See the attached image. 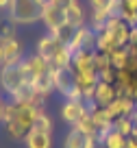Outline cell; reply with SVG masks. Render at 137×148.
I'll list each match as a JSON object with an SVG mask.
<instances>
[{
  "mask_svg": "<svg viewBox=\"0 0 137 148\" xmlns=\"http://www.w3.org/2000/svg\"><path fill=\"white\" fill-rule=\"evenodd\" d=\"M76 129L83 131L85 135H89V137H96V139H98V129H96V124H94V120H91V113H87V116L78 122ZM98 142H100V139H98Z\"/></svg>",
  "mask_w": 137,
  "mask_h": 148,
  "instance_id": "obj_20",
  "label": "cell"
},
{
  "mask_svg": "<svg viewBox=\"0 0 137 148\" xmlns=\"http://www.w3.org/2000/svg\"><path fill=\"white\" fill-rule=\"evenodd\" d=\"M118 15L131 26H137V0H118Z\"/></svg>",
  "mask_w": 137,
  "mask_h": 148,
  "instance_id": "obj_14",
  "label": "cell"
},
{
  "mask_svg": "<svg viewBox=\"0 0 137 148\" xmlns=\"http://www.w3.org/2000/svg\"><path fill=\"white\" fill-rule=\"evenodd\" d=\"M91 139L94 137H89V135H85L83 131H78L76 126H72V131H70V133L65 135V139H63V148H89Z\"/></svg>",
  "mask_w": 137,
  "mask_h": 148,
  "instance_id": "obj_13",
  "label": "cell"
},
{
  "mask_svg": "<svg viewBox=\"0 0 137 148\" xmlns=\"http://www.w3.org/2000/svg\"><path fill=\"white\" fill-rule=\"evenodd\" d=\"M24 68H26V72H28V76H31V83L35 79H41V76H46V74H50L52 72V65L48 63V61L44 59L41 55H28V57H24Z\"/></svg>",
  "mask_w": 137,
  "mask_h": 148,
  "instance_id": "obj_7",
  "label": "cell"
},
{
  "mask_svg": "<svg viewBox=\"0 0 137 148\" xmlns=\"http://www.w3.org/2000/svg\"><path fill=\"white\" fill-rule=\"evenodd\" d=\"M33 131H41V133H52V120H50V116H48L46 111H41L39 116H37L35 124H33Z\"/></svg>",
  "mask_w": 137,
  "mask_h": 148,
  "instance_id": "obj_21",
  "label": "cell"
},
{
  "mask_svg": "<svg viewBox=\"0 0 137 148\" xmlns=\"http://www.w3.org/2000/svg\"><path fill=\"white\" fill-rule=\"evenodd\" d=\"M87 113H89V105L85 100H65L61 107V118L72 126H76Z\"/></svg>",
  "mask_w": 137,
  "mask_h": 148,
  "instance_id": "obj_5",
  "label": "cell"
},
{
  "mask_svg": "<svg viewBox=\"0 0 137 148\" xmlns=\"http://www.w3.org/2000/svg\"><path fill=\"white\" fill-rule=\"evenodd\" d=\"M126 148H137V139H135V137H128V142H126Z\"/></svg>",
  "mask_w": 137,
  "mask_h": 148,
  "instance_id": "obj_27",
  "label": "cell"
},
{
  "mask_svg": "<svg viewBox=\"0 0 137 148\" xmlns=\"http://www.w3.org/2000/svg\"><path fill=\"white\" fill-rule=\"evenodd\" d=\"M131 137H135V139H137V131H135V133H133V135H131Z\"/></svg>",
  "mask_w": 137,
  "mask_h": 148,
  "instance_id": "obj_32",
  "label": "cell"
},
{
  "mask_svg": "<svg viewBox=\"0 0 137 148\" xmlns=\"http://www.w3.org/2000/svg\"><path fill=\"white\" fill-rule=\"evenodd\" d=\"M70 50L78 52V50H96V31L91 26H81L76 28L72 42H70Z\"/></svg>",
  "mask_w": 137,
  "mask_h": 148,
  "instance_id": "obj_6",
  "label": "cell"
},
{
  "mask_svg": "<svg viewBox=\"0 0 137 148\" xmlns=\"http://www.w3.org/2000/svg\"><path fill=\"white\" fill-rule=\"evenodd\" d=\"M118 96H120V92H118V87H115V83H105V81H100L96 92H94V105L107 109Z\"/></svg>",
  "mask_w": 137,
  "mask_h": 148,
  "instance_id": "obj_9",
  "label": "cell"
},
{
  "mask_svg": "<svg viewBox=\"0 0 137 148\" xmlns=\"http://www.w3.org/2000/svg\"><path fill=\"white\" fill-rule=\"evenodd\" d=\"M113 129L120 131L122 135H126V137H131V135H133V122H131V118H128V116L118 118V120L113 122Z\"/></svg>",
  "mask_w": 137,
  "mask_h": 148,
  "instance_id": "obj_22",
  "label": "cell"
},
{
  "mask_svg": "<svg viewBox=\"0 0 137 148\" xmlns=\"http://www.w3.org/2000/svg\"><path fill=\"white\" fill-rule=\"evenodd\" d=\"M109 59H111V65L115 70H122L131 61V52H128V48H115V50L109 52Z\"/></svg>",
  "mask_w": 137,
  "mask_h": 148,
  "instance_id": "obj_18",
  "label": "cell"
},
{
  "mask_svg": "<svg viewBox=\"0 0 137 148\" xmlns=\"http://www.w3.org/2000/svg\"><path fill=\"white\" fill-rule=\"evenodd\" d=\"M74 33H76V26H72V24H68V22H65L63 26H59V28H57V31H52L50 35H55V37H57V39H59L61 44H65V46H70V42H72Z\"/></svg>",
  "mask_w": 137,
  "mask_h": 148,
  "instance_id": "obj_19",
  "label": "cell"
},
{
  "mask_svg": "<svg viewBox=\"0 0 137 148\" xmlns=\"http://www.w3.org/2000/svg\"><path fill=\"white\" fill-rule=\"evenodd\" d=\"M11 0H0V9H9Z\"/></svg>",
  "mask_w": 137,
  "mask_h": 148,
  "instance_id": "obj_29",
  "label": "cell"
},
{
  "mask_svg": "<svg viewBox=\"0 0 137 148\" xmlns=\"http://www.w3.org/2000/svg\"><path fill=\"white\" fill-rule=\"evenodd\" d=\"M128 52H131V57H137V26H133L131 31V39H128Z\"/></svg>",
  "mask_w": 137,
  "mask_h": 148,
  "instance_id": "obj_24",
  "label": "cell"
},
{
  "mask_svg": "<svg viewBox=\"0 0 137 148\" xmlns=\"http://www.w3.org/2000/svg\"><path fill=\"white\" fill-rule=\"evenodd\" d=\"M24 144H26V148H52V135L41 133V131H28Z\"/></svg>",
  "mask_w": 137,
  "mask_h": 148,
  "instance_id": "obj_15",
  "label": "cell"
},
{
  "mask_svg": "<svg viewBox=\"0 0 137 148\" xmlns=\"http://www.w3.org/2000/svg\"><path fill=\"white\" fill-rule=\"evenodd\" d=\"M126 142H128L126 135H122L120 131L111 129L109 133L105 135V139H102V146L105 148H126Z\"/></svg>",
  "mask_w": 137,
  "mask_h": 148,
  "instance_id": "obj_17",
  "label": "cell"
},
{
  "mask_svg": "<svg viewBox=\"0 0 137 148\" xmlns=\"http://www.w3.org/2000/svg\"><path fill=\"white\" fill-rule=\"evenodd\" d=\"M65 15H68V24H72V26H76V28L85 26V11H83V7H81L78 0L65 11Z\"/></svg>",
  "mask_w": 137,
  "mask_h": 148,
  "instance_id": "obj_16",
  "label": "cell"
},
{
  "mask_svg": "<svg viewBox=\"0 0 137 148\" xmlns=\"http://www.w3.org/2000/svg\"><path fill=\"white\" fill-rule=\"evenodd\" d=\"M0 42L5 46V65L22 63L24 61V48H22L18 37H13V39H0Z\"/></svg>",
  "mask_w": 137,
  "mask_h": 148,
  "instance_id": "obj_11",
  "label": "cell"
},
{
  "mask_svg": "<svg viewBox=\"0 0 137 148\" xmlns=\"http://www.w3.org/2000/svg\"><path fill=\"white\" fill-rule=\"evenodd\" d=\"M44 109H37L31 102H9L2 111V122L7 126V133L13 139H24L28 131H33L37 116Z\"/></svg>",
  "mask_w": 137,
  "mask_h": 148,
  "instance_id": "obj_1",
  "label": "cell"
},
{
  "mask_svg": "<svg viewBox=\"0 0 137 148\" xmlns=\"http://www.w3.org/2000/svg\"><path fill=\"white\" fill-rule=\"evenodd\" d=\"M94 52L96 50H78L72 57V70L74 72H96L94 68Z\"/></svg>",
  "mask_w": 137,
  "mask_h": 148,
  "instance_id": "obj_12",
  "label": "cell"
},
{
  "mask_svg": "<svg viewBox=\"0 0 137 148\" xmlns=\"http://www.w3.org/2000/svg\"><path fill=\"white\" fill-rule=\"evenodd\" d=\"M37 55H41L52 68H70L74 52L70 50V46L61 44L55 35L48 33V35H44L37 42Z\"/></svg>",
  "mask_w": 137,
  "mask_h": 148,
  "instance_id": "obj_2",
  "label": "cell"
},
{
  "mask_svg": "<svg viewBox=\"0 0 137 148\" xmlns=\"http://www.w3.org/2000/svg\"><path fill=\"white\" fill-rule=\"evenodd\" d=\"M5 65V46H2V42H0V68Z\"/></svg>",
  "mask_w": 137,
  "mask_h": 148,
  "instance_id": "obj_26",
  "label": "cell"
},
{
  "mask_svg": "<svg viewBox=\"0 0 137 148\" xmlns=\"http://www.w3.org/2000/svg\"><path fill=\"white\" fill-rule=\"evenodd\" d=\"M15 37V24H2L0 26V39H13Z\"/></svg>",
  "mask_w": 137,
  "mask_h": 148,
  "instance_id": "obj_23",
  "label": "cell"
},
{
  "mask_svg": "<svg viewBox=\"0 0 137 148\" xmlns=\"http://www.w3.org/2000/svg\"><path fill=\"white\" fill-rule=\"evenodd\" d=\"M41 22L46 24L48 33H52V31H57L59 26H63V24L68 22V15H65L63 9L50 5V2H46V9H44V18H41Z\"/></svg>",
  "mask_w": 137,
  "mask_h": 148,
  "instance_id": "obj_8",
  "label": "cell"
},
{
  "mask_svg": "<svg viewBox=\"0 0 137 148\" xmlns=\"http://www.w3.org/2000/svg\"><path fill=\"white\" fill-rule=\"evenodd\" d=\"M48 0H11L9 5V22L11 24H35L41 22L44 18V9Z\"/></svg>",
  "mask_w": 137,
  "mask_h": 148,
  "instance_id": "obj_3",
  "label": "cell"
},
{
  "mask_svg": "<svg viewBox=\"0 0 137 148\" xmlns=\"http://www.w3.org/2000/svg\"><path fill=\"white\" fill-rule=\"evenodd\" d=\"M89 148H105V146H102V144L98 142L96 137H94V139H91V144H89Z\"/></svg>",
  "mask_w": 137,
  "mask_h": 148,
  "instance_id": "obj_28",
  "label": "cell"
},
{
  "mask_svg": "<svg viewBox=\"0 0 137 148\" xmlns=\"http://www.w3.org/2000/svg\"><path fill=\"white\" fill-rule=\"evenodd\" d=\"M2 111H5V102H2V98H0V120H2Z\"/></svg>",
  "mask_w": 137,
  "mask_h": 148,
  "instance_id": "obj_30",
  "label": "cell"
},
{
  "mask_svg": "<svg viewBox=\"0 0 137 148\" xmlns=\"http://www.w3.org/2000/svg\"><path fill=\"white\" fill-rule=\"evenodd\" d=\"M133 111H135V102H133V98H128V96H118L109 107H107V113H109V118L113 122L118 120V118L131 116Z\"/></svg>",
  "mask_w": 137,
  "mask_h": 148,
  "instance_id": "obj_10",
  "label": "cell"
},
{
  "mask_svg": "<svg viewBox=\"0 0 137 148\" xmlns=\"http://www.w3.org/2000/svg\"><path fill=\"white\" fill-rule=\"evenodd\" d=\"M133 102H135V109H137V96H135V98H133Z\"/></svg>",
  "mask_w": 137,
  "mask_h": 148,
  "instance_id": "obj_31",
  "label": "cell"
},
{
  "mask_svg": "<svg viewBox=\"0 0 137 148\" xmlns=\"http://www.w3.org/2000/svg\"><path fill=\"white\" fill-rule=\"evenodd\" d=\"M50 5H55V7H59V9H63V11H68L70 7L76 2V0H48Z\"/></svg>",
  "mask_w": 137,
  "mask_h": 148,
  "instance_id": "obj_25",
  "label": "cell"
},
{
  "mask_svg": "<svg viewBox=\"0 0 137 148\" xmlns=\"http://www.w3.org/2000/svg\"><path fill=\"white\" fill-rule=\"evenodd\" d=\"M102 28H107V31L111 33V37H113V42H115V46H118V48H126L128 46L133 26H131V24H126L120 15H111Z\"/></svg>",
  "mask_w": 137,
  "mask_h": 148,
  "instance_id": "obj_4",
  "label": "cell"
}]
</instances>
